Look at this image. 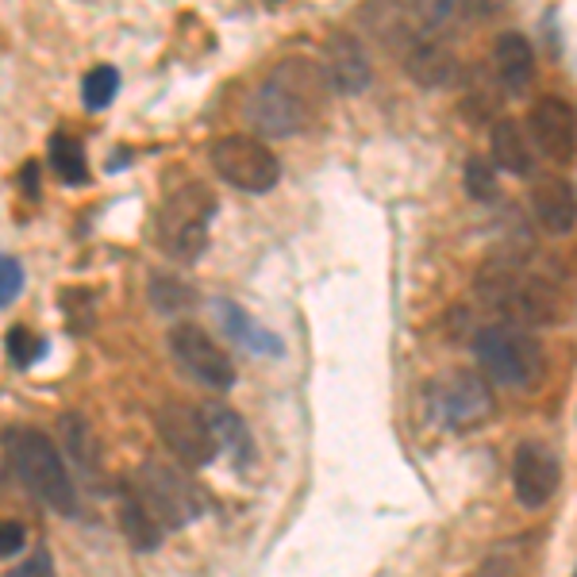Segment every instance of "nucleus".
I'll use <instances>...</instances> for the list:
<instances>
[{
	"instance_id": "4468645a",
	"label": "nucleus",
	"mask_w": 577,
	"mask_h": 577,
	"mask_svg": "<svg viewBox=\"0 0 577 577\" xmlns=\"http://www.w3.org/2000/svg\"><path fill=\"white\" fill-rule=\"evenodd\" d=\"M116 501H120V531H123V539H128L135 551H158L163 546V536H166V528L163 524L151 516V508L143 501H139V493H135V485L131 481H120L116 485Z\"/></svg>"
},
{
	"instance_id": "5701e85b",
	"label": "nucleus",
	"mask_w": 577,
	"mask_h": 577,
	"mask_svg": "<svg viewBox=\"0 0 577 577\" xmlns=\"http://www.w3.org/2000/svg\"><path fill=\"white\" fill-rule=\"evenodd\" d=\"M508 309L520 316V324H551L558 320V293L546 281H524Z\"/></svg>"
},
{
	"instance_id": "6ab92c4d",
	"label": "nucleus",
	"mask_w": 577,
	"mask_h": 577,
	"mask_svg": "<svg viewBox=\"0 0 577 577\" xmlns=\"http://www.w3.org/2000/svg\"><path fill=\"white\" fill-rule=\"evenodd\" d=\"M473 285H478L481 301H489L493 309H508L513 297H516V289L524 285L520 259H516V254H493V259L481 262L478 281Z\"/></svg>"
},
{
	"instance_id": "f3484780",
	"label": "nucleus",
	"mask_w": 577,
	"mask_h": 577,
	"mask_svg": "<svg viewBox=\"0 0 577 577\" xmlns=\"http://www.w3.org/2000/svg\"><path fill=\"white\" fill-rule=\"evenodd\" d=\"M201 412H204V420H208L216 443H220V450H228L231 455V462L251 466L254 462V435L243 423V416L231 412V408H224V405H201Z\"/></svg>"
},
{
	"instance_id": "f257e3e1",
	"label": "nucleus",
	"mask_w": 577,
	"mask_h": 577,
	"mask_svg": "<svg viewBox=\"0 0 577 577\" xmlns=\"http://www.w3.org/2000/svg\"><path fill=\"white\" fill-rule=\"evenodd\" d=\"M327 77H320L309 62H285L251 93L247 100V123L269 139L297 135L309 128L320 108V89Z\"/></svg>"
},
{
	"instance_id": "6e6552de",
	"label": "nucleus",
	"mask_w": 577,
	"mask_h": 577,
	"mask_svg": "<svg viewBox=\"0 0 577 577\" xmlns=\"http://www.w3.org/2000/svg\"><path fill=\"white\" fill-rule=\"evenodd\" d=\"M155 423H158L163 443L178 455V462L193 466V470L208 466L212 458H216V450H220V443H216V435H212L204 412L193 405H163L155 416Z\"/></svg>"
},
{
	"instance_id": "1a4fd4ad",
	"label": "nucleus",
	"mask_w": 577,
	"mask_h": 577,
	"mask_svg": "<svg viewBox=\"0 0 577 577\" xmlns=\"http://www.w3.org/2000/svg\"><path fill=\"white\" fill-rule=\"evenodd\" d=\"M170 350L178 358V366L185 370L189 377H196L208 389L228 393L236 385V366L231 358L224 354L216 342L208 339V332H201L196 324H178L170 327Z\"/></svg>"
},
{
	"instance_id": "f8f14e48",
	"label": "nucleus",
	"mask_w": 577,
	"mask_h": 577,
	"mask_svg": "<svg viewBox=\"0 0 577 577\" xmlns=\"http://www.w3.org/2000/svg\"><path fill=\"white\" fill-rule=\"evenodd\" d=\"M531 212H536L539 228L546 236H569L577 228V193L569 181L554 178H536L531 181Z\"/></svg>"
},
{
	"instance_id": "7ed1b4c3",
	"label": "nucleus",
	"mask_w": 577,
	"mask_h": 577,
	"mask_svg": "<svg viewBox=\"0 0 577 577\" xmlns=\"http://www.w3.org/2000/svg\"><path fill=\"white\" fill-rule=\"evenodd\" d=\"M216 216V196L201 181H185L178 185L158 208L155 236L166 259L173 262H196L208 243V224Z\"/></svg>"
},
{
	"instance_id": "473e14b6",
	"label": "nucleus",
	"mask_w": 577,
	"mask_h": 577,
	"mask_svg": "<svg viewBox=\"0 0 577 577\" xmlns=\"http://www.w3.org/2000/svg\"><path fill=\"white\" fill-rule=\"evenodd\" d=\"M269 4H281V0H269Z\"/></svg>"
},
{
	"instance_id": "2eb2a0df",
	"label": "nucleus",
	"mask_w": 577,
	"mask_h": 577,
	"mask_svg": "<svg viewBox=\"0 0 577 577\" xmlns=\"http://www.w3.org/2000/svg\"><path fill=\"white\" fill-rule=\"evenodd\" d=\"M493 65H496V77L504 82L508 93H528L531 89V77H536V55H531V43L516 32H504L501 39L493 43Z\"/></svg>"
},
{
	"instance_id": "cd10ccee",
	"label": "nucleus",
	"mask_w": 577,
	"mask_h": 577,
	"mask_svg": "<svg viewBox=\"0 0 577 577\" xmlns=\"http://www.w3.org/2000/svg\"><path fill=\"white\" fill-rule=\"evenodd\" d=\"M466 193H470L473 201L496 196V173L485 158H470V163H466Z\"/></svg>"
},
{
	"instance_id": "b1692460",
	"label": "nucleus",
	"mask_w": 577,
	"mask_h": 577,
	"mask_svg": "<svg viewBox=\"0 0 577 577\" xmlns=\"http://www.w3.org/2000/svg\"><path fill=\"white\" fill-rule=\"evenodd\" d=\"M116 93H120V70L116 65H93L82 82V105L89 112H105L116 100Z\"/></svg>"
},
{
	"instance_id": "20e7f679",
	"label": "nucleus",
	"mask_w": 577,
	"mask_h": 577,
	"mask_svg": "<svg viewBox=\"0 0 577 577\" xmlns=\"http://www.w3.org/2000/svg\"><path fill=\"white\" fill-rule=\"evenodd\" d=\"M481 370L504 389H528L543 374V350L524 324H489L473 335Z\"/></svg>"
},
{
	"instance_id": "0eeeda50",
	"label": "nucleus",
	"mask_w": 577,
	"mask_h": 577,
	"mask_svg": "<svg viewBox=\"0 0 577 577\" xmlns=\"http://www.w3.org/2000/svg\"><path fill=\"white\" fill-rule=\"evenodd\" d=\"M431 408L443 428L470 431L493 412V389L485 377L470 374V370H450L431 385Z\"/></svg>"
},
{
	"instance_id": "a878e982",
	"label": "nucleus",
	"mask_w": 577,
	"mask_h": 577,
	"mask_svg": "<svg viewBox=\"0 0 577 577\" xmlns=\"http://www.w3.org/2000/svg\"><path fill=\"white\" fill-rule=\"evenodd\" d=\"M4 347H9V358L16 362V366H32V362H39V358L47 354V339L35 335L32 327H24V324L12 327Z\"/></svg>"
},
{
	"instance_id": "9d476101",
	"label": "nucleus",
	"mask_w": 577,
	"mask_h": 577,
	"mask_svg": "<svg viewBox=\"0 0 577 577\" xmlns=\"http://www.w3.org/2000/svg\"><path fill=\"white\" fill-rule=\"evenodd\" d=\"M528 128H531V139H536V147L551 163L566 166L577 158V112L562 97L536 100V108L528 116Z\"/></svg>"
},
{
	"instance_id": "4be33fe9",
	"label": "nucleus",
	"mask_w": 577,
	"mask_h": 577,
	"mask_svg": "<svg viewBox=\"0 0 577 577\" xmlns=\"http://www.w3.org/2000/svg\"><path fill=\"white\" fill-rule=\"evenodd\" d=\"M216 312H220V320H224V327H228L231 339H239L243 347H251V350H262V354H281V339H277V335H269V327L254 324V320L247 316L239 304L220 301V304H216Z\"/></svg>"
},
{
	"instance_id": "dca6fc26",
	"label": "nucleus",
	"mask_w": 577,
	"mask_h": 577,
	"mask_svg": "<svg viewBox=\"0 0 577 577\" xmlns=\"http://www.w3.org/2000/svg\"><path fill=\"white\" fill-rule=\"evenodd\" d=\"M405 65H408V74H412L416 85H423V89H443V85L455 82L458 74V62L455 55H450L443 43H412L405 55Z\"/></svg>"
},
{
	"instance_id": "412c9836",
	"label": "nucleus",
	"mask_w": 577,
	"mask_h": 577,
	"mask_svg": "<svg viewBox=\"0 0 577 577\" xmlns=\"http://www.w3.org/2000/svg\"><path fill=\"white\" fill-rule=\"evenodd\" d=\"M47 155H50V170L58 173V181H62V185H85V181H89V163H85V147L77 143L74 135H65V131L50 135Z\"/></svg>"
},
{
	"instance_id": "393cba45",
	"label": "nucleus",
	"mask_w": 577,
	"mask_h": 577,
	"mask_svg": "<svg viewBox=\"0 0 577 577\" xmlns=\"http://www.w3.org/2000/svg\"><path fill=\"white\" fill-rule=\"evenodd\" d=\"M151 301H155L158 312H189L196 304V297L178 277H155L151 281Z\"/></svg>"
},
{
	"instance_id": "423d86ee",
	"label": "nucleus",
	"mask_w": 577,
	"mask_h": 577,
	"mask_svg": "<svg viewBox=\"0 0 577 577\" xmlns=\"http://www.w3.org/2000/svg\"><path fill=\"white\" fill-rule=\"evenodd\" d=\"M212 170L220 173L228 185L243 193H269L281 178V163L269 155V147L254 143L247 135H224L212 143Z\"/></svg>"
},
{
	"instance_id": "ddd939ff",
	"label": "nucleus",
	"mask_w": 577,
	"mask_h": 577,
	"mask_svg": "<svg viewBox=\"0 0 577 577\" xmlns=\"http://www.w3.org/2000/svg\"><path fill=\"white\" fill-rule=\"evenodd\" d=\"M327 85H332L335 93H347V97H354V93H362L370 85V58L366 50H362V43L354 39V35L347 32H335L332 39H327Z\"/></svg>"
},
{
	"instance_id": "c756f323",
	"label": "nucleus",
	"mask_w": 577,
	"mask_h": 577,
	"mask_svg": "<svg viewBox=\"0 0 577 577\" xmlns=\"http://www.w3.org/2000/svg\"><path fill=\"white\" fill-rule=\"evenodd\" d=\"M27 546V528L20 520H0V558H12Z\"/></svg>"
},
{
	"instance_id": "2f4dec72",
	"label": "nucleus",
	"mask_w": 577,
	"mask_h": 577,
	"mask_svg": "<svg viewBox=\"0 0 577 577\" xmlns=\"http://www.w3.org/2000/svg\"><path fill=\"white\" fill-rule=\"evenodd\" d=\"M16 574H50V558L47 554H35L32 562H24V566L16 569Z\"/></svg>"
},
{
	"instance_id": "39448f33",
	"label": "nucleus",
	"mask_w": 577,
	"mask_h": 577,
	"mask_svg": "<svg viewBox=\"0 0 577 577\" xmlns=\"http://www.w3.org/2000/svg\"><path fill=\"white\" fill-rule=\"evenodd\" d=\"M131 485H135L139 501L147 504L151 516H155L166 531L185 528V524H193L196 516L204 513L201 489H196L189 478H181L173 466L155 462V458L139 466L135 478H131Z\"/></svg>"
},
{
	"instance_id": "aec40b11",
	"label": "nucleus",
	"mask_w": 577,
	"mask_h": 577,
	"mask_svg": "<svg viewBox=\"0 0 577 577\" xmlns=\"http://www.w3.org/2000/svg\"><path fill=\"white\" fill-rule=\"evenodd\" d=\"M62 443L74 458V466L85 473V478L97 485L105 478V458H100V447L93 440V428L82 420V416H62Z\"/></svg>"
},
{
	"instance_id": "a211bd4d",
	"label": "nucleus",
	"mask_w": 577,
	"mask_h": 577,
	"mask_svg": "<svg viewBox=\"0 0 577 577\" xmlns=\"http://www.w3.org/2000/svg\"><path fill=\"white\" fill-rule=\"evenodd\" d=\"M493 163L501 166L504 173H516V178H528V173H536V155H531V143L528 135H524V128L516 120H496L493 123Z\"/></svg>"
},
{
	"instance_id": "c85d7f7f",
	"label": "nucleus",
	"mask_w": 577,
	"mask_h": 577,
	"mask_svg": "<svg viewBox=\"0 0 577 577\" xmlns=\"http://www.w3.org/2000/svg\"><path fill=\"white\" fill-rule=\"evenodd\" d=\"M24 289V266L12 254H0V309H9Z\"/></svg>"
},
{
	"instance_id": "9b49d317",
	"label": "nucleus",
	"mask_w": 577,
	"mask_h": 577,
	"mask_svg": "<svg viewBox=\"0 0 577 577\" xmlns=\"http://www.w3.org/2000/svg\"><path fill=\"white\" fill-rule=\"evenodd\" d=\"M562 466L546 443H524L513 458V489L524 508H543L558 493Z\"/></svg>"
},
{
	"instance_id": "7c9ffc66",
	"label": "nucleus",
	"mask_w": 577,
	"mask_h": 577,
	"mask_svg": "<svg viewBox=\"0 0 577 577\" xmlns=\"http://www.w3.org/2000/svg\"><path fill=\"white\" fill-rule=\"evenodd\" d=\"M20 185L32 196H39V163H27L24 170H20Z\"/></svg>"
},
{
	"instance_id": "bb28decb",
	"label": "nucleus",
	"mask_w": 577,
	"mask_h": 577,
	"mask_svg": "<svg viewBox=\"0 0 577 577\" xmlns=\"http://www.w3.org/2000/svg\"><path fill=\"white\" fill-rule=\"evenodd\" d=\"M420 32H440L455 16V0H405Z\"/></svg>"
},
{
	"instance_id": "f03ea898",
	"label": "nucleus",
	"mask_w": 577,
	"mask_h": 577,
	"mask_svg": "<svg viewBox=\"0 0 577 577\" xmlns=\"http://www.w3.org/2000/svg\"><path fill=\"white\" fill-rule=\"evenodd\" d=\"M4 455L16 473V481L47 504L58 516H77V489L74 478L65 470L62 455H58L55 440L39 428H9L4 431Z\"/></svg>"
}]
</instances>
